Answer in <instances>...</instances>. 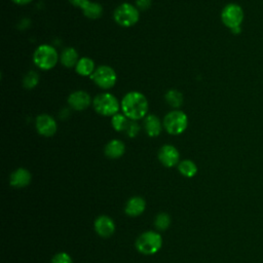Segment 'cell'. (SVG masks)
<instances>
[{
    "mask_svg": "<svg viewBox=\"0 0 263 263\" xmlns=\"http://www.w3.org/2000/svg\"><path fill=\"white\" fill-rule=\"evenodd\" d=\"M121 110L128 119L137 121L147 116L148 101L142 92L129 91L121 101Z\"/></svg>",
    "mask_w": 263,
    "mask_h": 263,
    "instance_id": "cell-1",
    "label": "cell"
},
{
    "mask_svg": "<svg viewBox=\"0 0 263 263\" xmlns=\"http://www.w3.org/2000/svg\"><path fill=\"white\" fill-rule=\"evenodd\" d=\"M59 55L55 48L48 44L38 46L33 53V62L41 70L52 69L57 65Z\"/></svg>",
    "mask_w": 263,
    "mask_h": 263,
    "instance_id": "cell-2",
    "label": "cell"
},
{
    "mask_svg": "<svg viewBox=\"0 0 263 263\" xmlns=\"http://www.w3.org/2000/svg\"><path fill=\"white\" fill-rule=\"evenodd\" d=\"M222 23L231 30L232 33L240 32V25L243 21V10L236 3H229L221 11Z\"/></svg>",
    "mask_w": 263,
    "mask_h": 263,
    "instance_id": "cell-3",
    "label": "cell"
},
{
    "mask_svg": "<svg viewBox=\"0 0 263 263\" xmlns=\"http://www.w3.org/2000/svg\"><path fill=\"white\" fill-rule=\"evenodd\" d=\"M162 124L170 135L177 136L186 129L188 125V117L183 111L174 110L164 116Z\"/></svg>",
    "mask_w": 263,
    "mask_h": 263,
    "instance_id": "cell-4",
    "label": "cell"
},
{
    "mask_svg": "<svg viewBox=\"0 0 263 263\" xmlns=\"http://www.w3.org/2000/svg\"><path fill=\"white\" fill-rule=\"evenodd\" d=\"M92 106L95 111L103 116H113L117 114L119 110V103L117 99L108 92L96 96L92 101Z\"/></svg>",
    "mask_w": 263,
    "mask_h": 263,
    "instance_id": "cell-5",
    "label": "cell"
},
{
    "mask_svg": "<svg viewBox=\"0 0 263 263\" xmlns=\"http://www.w3.org/2000/svg\"><path fill=\"white\" fill-rule=\"evenodd\" d=\"M162 245V238L159 233L147 231L142 233L136 242L138 251L144 255H152L159 251Z\"/></svg>",
    "mask_w": 263,
    "mask_h": 263,
    "instance_id": "cell-6",
    "label": "cell"
},
{
    "mask_svg": "<svg viewBox=\"0 0 263 263\" xmlns=\"http://www.w3.org/2000/svg\"><path fill=\"white\" fill-rule=\"evenodd\" d=\"M113 17L119 26L127 28L138 23L140 12L139 9L130 3H122L114 10Z\"/></svg>",
    "mask_w": 263,
    "mask_h": 263,
    "instance_id": "cell-7",
    "label": "cell"
},
{
    "mask_svg": "<svg viewBox=\"0 0 263 263\" xmlns=\"http://www.w3.org/2000/svg\"><path fill=\"white\" fill-rule=\"evenodd\" d=\"M90 78L99 87L104 89H109L115 85L117 80V75L111 67L102 65L95 70Z\"/></svg>",
    "mask_w": 263,
    "mask_h": 263,
    "instance_id": "cell-8",
    "label": "cell"
},
{
    "mask_svg": "<svg viewBox=\"0 0 263 263\" xmlns=\"http://www.w3.org/2000/svg\"><path fill=\"white\" fill-rule=\"evenodd\" d=\"M35 126L38 134L43 137H52L58 130L57 121L48 114L38 115L35 121Z\"/></svg>",
    "mask_w": 263,
    "mask_h": 263,
    "instance_id": "cell-9",
    "label": "cell"
},
{
    "mask_svg": "<svg viewBox=\"0 0 263 263\" xmlns=\"http://www.w3.org/2000/svg\"><path fill=\"white\" fill-rule=\"evenodd\" d=\"M159 161L166 167H172L179 163L180 153L173 145H164L158 151Z\"/></svg>",
    "mask_w": 263,
    "mask_h": 263,
    "instance_id": "cell-10",
    "label": "cell"
},
{
    "mask_svg": "<svg viewBox=\"0 0 263 263\" xmlns=\"http://www.w3.org/2000/svg\"><path fill=\"white\" fill-rule=\"evenodd\" d=\"M90 103H91L90 96L84 90L73 91L68 97L69 106L76 111L85 110L90 105Z\"/></svg>",
    "mask_w": 263,
    "mask_h": 263,
    "instance_id": "cell-11",
    "label": "cell"
},
{
    "mask_svg": "<svg viewBox=\"0 0 263 263\" xmlns=\"http://www.w3.org/2000/svg\"><path fill=\"white\" fill-rule=\"evenodd\" d=\"M95 229L97 233L102 237H108L113 234L115 230V224L108 216H100L95 221Z\"/></svg>",
    "mask_w": 263,
    "mask_h": 263,
    "instance_id": "cell-12",
    "label": "cell"
},
{
    "mask_svg": "<svg viewBox=\"0 0 263 263\" xmlns=\"http://www.w3.org/2000/svg\"><path fill=\"white\" fill-rule=\"evenodd\" d=\"M10 185L15 188L26 187L31 182V174L28 170L20 167L10 175Z\"/></svg>",
    "mask_w": 263,
    "mask_h": 263,
    "instance_id": "cell-13",
    "label": "cell"
},
{
    "mask_svg": "<svg viewBox=\"0 0 263 263\" xmlns=\"http://www.w3.org/2000/svg\"><path fill=\"white\" fill-rule=\"evenodd\" d=\"M144 128H145L146 134L149 137L153 138V137L159 136L162 125H161L159 118L156 115L149 114L144 119Z\"/></svg>",
    "mask_w": 263,
    "mask_h": 263,
    "instance_id": "cell-14",
    "label": "cell"
},
{
    "mask_svg": "<svg viewBox=\"0 0 263 263\" xmlns=\"http://www.w3.org/2000/svg\"><path fill=\"white\" fill-rule=\"evenodd\" d=\"M125 151V146L122 141L114 139L111 140L106 146H105V155L109 158H119L123 155Z\"/></svg>",
    "mask_w": 263,
    "mask_h": 263,
    "instance_id": "cell-15",
    "label": "cell"
},
{
    "mask_svg": "<svg viewBox=\"0 0 263 263\" xmlns=\"http://www.w3.org/2000/svg\"><path fill=\"white\" fill-rule=\"evenodd\" d=\"M145 208H146V202H145V200H144L142 197L135 196V197L130 198V199L126 202V205H125V213H126L128 216L136 217V216L141 215V214L144 212Z\"/></svg>",
    "mask_w": 263,
    "mask_h": 263,
    "instance_id": "cell-16",
    "label": "cell"
},
{
    "mask_svg": "<svg viewBox=\"0 0 263 263\" xmlns=\"http://www.w3.org/2000/svg\"><path fill=\"white\" fill-rule=\"evenodd\" d=\"M83 14L90 20H97L100 18L103 14V7L100 3L93 2V1H87L82 7Z\"/></svg>",
    "mask_w": 263,
    "mask_h": 263,
    "instance_id": "cell-17",
    "label": "cell"
},
{
    "mask_svg": "<svg viewBox=\"0 0 263 263\" xmlns=\"http://www.w3.org/2000/svg\"><path fill=\"white\" fill-rule=\"evenodd\" d=\"M75 70L79 75L82 76H91V74L95 72V64L93 61L87 57L81 58L78 60Z\"/></svg>",
    "mask_w": 263,
    "mask_h": 263,
    "instance_id": "cell-18",
    "label": "cell"
},
{
    "mask_svg": "<svg viewBox=\"0 0 263 263\" xmlns=\"http://www.w3.org/2000/svg\"><path fill=\"white\" fill-rule=\"evenodd\" d=\"M61 63L67 67V68H72L75 67L77 62H78V53L75 48L73 47H66L62 53H61Z\"/></svg>",
    "mask_w": 263,
    "mask_h": 263,
    "instance_id": "cell-19",
    "label": "cell"
},
{
    "mask_svg": "<svg viewBox=\"0 0 263 263\" xmlns=\"http://www.w3.org/2000/svg\"><path fill=\"white\" fill-rule=\"evenodd\" d=\"M165 102L173 108H179L183 104V95L177 89H170L164 95Z\"/></svg>",
    "mask_w": 263,
    "mask_h": 263,
    "instance_id": "cell-20",
    "label": "cell"
},
{
    "mask_svg": "<svg viewBox=\"0 0 263 263\" xmlns=\"http://www.w3.org/2000/svg\"><path fill=\"white\" fill-rule=\"evenodd\" d=\"M178 168H179V172L187 178H191V177L195 176V174L197 173L196 164L192 160H189V159H185V160H182L181 162H179Z\"/></svg>",
    "mask_w": 263,
    "mask_h": 263,
    "instance_id": "cell-21",
    "label": "cell"
},
{
    "mask_svg": "<svg viewBox=\"0 0 263 263\" xmlns=\"http://www.w3.org/2000/svg\"><path fill=\"white\" fill-rule=\"evenodd\" d=\"M128 122L129 120L127 119V117L124 114H119V113L113 115L111 119L112 126L116 132H123V130L125 132L128 125Z\"/></svg>",
    "mask_w": 263,
    "mask_h": 263,
    "instance_id": "cell-22",
    "label": "cell"
},
{
    "mask_svg": "<svg viewBox=\"0 0 263 263\" xmlns=\"http://www.w3.org/2000/svg\"><path fill=\"white\" fill-rule=\"evenodd\" d=\"M39 82V75L35 71H30L28 72L23 79V85L27 89H32L34 88Z\"/></svg>",
    "mask_w": 263,
    "mask_h": 263,
    "instance_id": "cell-23",
    "label": "cell"
},
{
    "mask_svg": "<svg viewBox=\"0 0 263 263\" xmlns=\"http://www.w3.org/2000/svg\"><path fill=\"white\" fill-rule=\"evenodd\" d=\"M171 224V218L165 213H160L155 218V226L159 230H165Z\"/></svg>",
    "mask_w": 263,
    "mask_h": 263,
    "instance_id": "cell-24",
    "label": "cell"
},
{
    "mask_svg": "<svg viewBox=\"0 0 263 263\" xmlns=\"http://www.w3.org/2000/svg\"><path fill=\"white\" fill-rule=\"evenodd\" d=\"M139 130H140V125H139L135 120H130V121L128 122V125H127V127H126L125 133L127 134L128 137L135 138V137L138 135Z\"/></svg>",
    "mask_w": 263,
    "mask_h": 263,
    "instance_id": "cell-25",
    "label": "cell"
},
{
    "mask_svg": "<svg viewBox=\"0 0 263 263\" xmlns=\"http://www.w3.org/2000/svg\"><path fill=\"white\" fill-rule=\"evenodd\" d=\"M51 263H73L71 257L67 253H59L54 255Z\"/></svg>",
    "mask_w": 263,
    "mask_h": 263,
    "instance_id": "cell-26",
    "label": "cell"
},
{
    "mask_svg": "<svg viewBox=\"0 0 263 263\" xmlns=\"http://www.w3.org/2000/svg\"><path fill=\"white\" fill-rule=\"evenodd\" d=\"M152 0H136V7L140 10H146L151 6Z\"/></svg>",
    "mask_w": 263,
    "mask_h": 263,
    "instance_id": "cell-27",
    "label": "cell"
},
{
    "mask_svg": "<svg viewBox=\"0 0 263 263\" xmlns=\"http://www.w3.org/2000/svg\"><path fill=\"white\" fill-rule=\"evenodd\" d=\"M70 3L74 6H77V7H82L88 0H69Z\"/></svg>",
    "mask_w": 263,
    "mask_h": 263,
    "instance_id": "cell-28",
    "label": "cell"
},
{
    "mask_svg": "<svg viewBox=\"0 0 263 263\" xmlns=\"http://www.w3.org/2000/svg\"><path fill=\"white\" fill-rule=\"evenodd\" d=\"M15 4H18V5H26L28 3H30L32 0H12Z\"/></svg>",
    "mask_w": 263,
    "mask_h": 263,
    "instance_id": "cell-29",
    "label": "cell"
}]
</instances>
